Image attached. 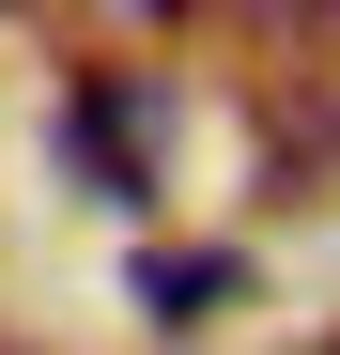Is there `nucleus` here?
<instances>
[{
    "instance_id": "obj_2",
    "label": "nucleus",
    "mask_w": 340,
    "mask_h": 355,
    "mask_svg": "<svg viewBox=\"0 0 340 355\" xmlns=\"http://www.w3.org/2000/svg\"><path fill=\"white\" fill-rule=\"evenodd\" d=\"M62 170L93 201H139V108L124 93H62Z\"/></svg>"
},
{
    "instance_id": "obj_3",
    "label": "nucleus",
    "mask_w": 340,
    "mask_h": 355,
    "mask_svg": "<svg viewBox=\"0 0 340 355\" xmlns=\"http://www.w3.org/2000/svg\"><path fill=\"white\" fill-rule=\"evenodd\" d=\"M155 16H186V0H155Z\"/></svg>"
},
{
    "instance_id": "obj_1",
    "label": "nucleus",
    "mask_w": 340,
    "mask_h": 355,
    "mask_svg": "<svg viewBox=\"0 0 340 355\" xmlns=\"http://www.w3.org/2000/svg\"><path fill=\"white\" fill-rule=\"evenodd\" d=\"M139 324H170V340H186V324H216V309H232V293H248V263L232 248H139Z\"/></svg>"
}]
</instances>
